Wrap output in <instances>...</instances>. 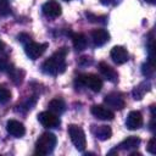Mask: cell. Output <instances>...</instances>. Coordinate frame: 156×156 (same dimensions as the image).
<instances>
[{
    "instance_id": "cell-1",
    "label": "cell",
    "mask_w": 156,
    "mask_h": 156,
    "mask_svg": "<svg viewBox=\"0 0 156 156\" xmlns=\"http://www.w3.org/2000/svg\"><path fill=\"white\" fill-rule=\"evenodd\" d=\"M66 55H67V48H61L56 52H54L49 58H46L43 65L41 69L46 74L57 76L65 72L66 69Z\"/></svg>"
},
{
    "instance_id": "cell-2",
    "label": "cell",
    "mask_w": 156,
    "mask_h": 156,
    "mask_svg": "<svg viewBox=\"0 0 156 156\" xmlns=\"http://www.w3.org/2000/svg\"><path fill=\"white\" fill-rule=\"evenodd\" d=\"M56 136L55 134L46 132L43 133L35 143V154L37 155H49L54 151L56 146Z\"/></svg>"
},
{
    "instance_id": "cell-3",
    "label": "cell",
    "mask_w": 156,
    "mask_h": 156,
    "mask_svg": "<svg viewBox=\"0 0 156 156\" xmlns=\"http://www.w3.org/2000/svg\"><path fill=\"white\" fill-rule=\"evenodd\" d=\"M76 84L87 87L94 93L100 91L102 88V80L96 74H93V73H84V74L78 76L76 78Z\"/></svg>"
},
{
    "instance_id": "cell-4",
    "label": "cell",
    "mask_w": 156,
    "mask_h": 156,
    "mask_svg": "<svg viewBox=\"0 0 156 156\" xmlns=\"http://www.w3.org/2000/svg\"><path fill=\"white\" fill-rule=\"evenodd\" d=\"M68 134H69V138H71L73 145L76 146V149L78 151H84V149L87 146V139H85V134H84L83 129L79 126L69 124Z\"/></svg>"
},
{
    "instance_id": "cell-5",
    "label": "cell",
    "mask_w": 156,
    "mask_h": 156,
    "mask_svg": "<svg viewBox=\"0 0 156 156\" xmlns=\"http://www.w3.org/2000/svg\"><path fill=\"white\" fill-rule=\"evenodd\" d=\"M46 48H48L46 43L40 44V43H35L33 40H29L28 43L24 44V52L30 60H37L45 52Z\"/></svg>"
},
{
    "instance_id": "cell-6",
    "label": "cell",
    "mask_w": 156,
    "mask_h": 156,
    "mask_svg": "<svg viewBox=\"0 0 156 156\" xmlns=\"http://www.w3.org/2000/svg\"><path fill=\"white\" fill-rule=\"evenodd\" d=\"M38 121L45 128H57L60 126V118L51 111H43L38 115Z\"/></svg>"
},
{
    "instance_id": "cell-7",
    "label": "cell",
    "mask_w": 156,
    "mask_h": 156,
    "mask_svg": "<svg viewBox=\"0 0 156 156\" xmlns=\"http://www.w3.org/2000/svg\"><path fill=\"white\" fill-rule=\"evenodd\" d=\"M41 11L43 13L49 17V18H56L61 15L62 10H61V5L56 1V0H49L46 1L43 6H41Z\"/></svg>"
},
{
    "instance_id": "cell-8",
    "label": "cell",
    "mask_w": 156,
    "mask_h": 156,
    "mask_svg": "<svg viewBox=\"0 0 156 156\" xmlns=\"http://www.w3.org/2000/svg\"><path fill=\"white\" fill-rule=\"evenodd\" d=\"M104 102L107 105L108 108H113V110H122L126 106L124 99L121 94L118 93H111L107 94L104 99Z\"/></svg>"
},
{
    "instance_id": "cell-9",
    "label": "cell",
    "mask_w": 156,
    "mask_h": 156,
    "mask_svg": "<svg viewBox=\"0 0 156 156\" xmlns=\"http://www.w3.org/2000/svg\"><path fill=\"white\" fill-rule=\"evenodd\" d=\"M90 111H91L94 117H96V118H99L101 121H111L115 117L113 112L108 107H106L104 105H94V106H91Z\"/></svg>"
},
{
    "instance_id": "cell-10",
    "label": "cell",
    "mask_w": 156,
    "mask_h": 156,
    "mask_svg": "<svg viewBox=\"0 0 156 156\" xmlns=\"http://www.w3.org/2000/svg\"><path fill=\"white\" fill-rule=\"evenodd\" d=\"M110 56L112 58V61L116 63V65H123L128 61V52L127 50L123 48V46H119V45H116L111 49V52H110Z\"/></svg>"
},
{
    "instance_id": "cell-11",
    "label": "cell",
    "mask_w": 156,
    "mask_h": 156,
    "mask_svg": "<svg viewBox=\"0 0 156 156\" xmlns=\"http://www.w3.org/2000/svg\"><path fill=\"white\" fill-rule=\"evenodd\" d=\"M143 115L139 111H130L126 119V126L130 130L139 129L143 126Z\"/></svg>"
},
{
    "instance_id": "cell-12",
    "label": "cell",
    "mask_w": 156,
    "mask_h": 156,
    "mask_svg": "<svg viewBox=\"0 0 156 156\" xmlns=\"http://www.w3.org/2000/svg\"><path fill=\"white\" fill-rule=\"evenodd\" d=\"M6 130H7V133H9L10 135H12V136H15V138H21V136H23L24 133H26L24 126H23L21 122L16 121V119H10V121H7V123H6Z\"/></svg>"
},
{
    "instance_id": "cell-13",
    "label": "cell",
    "mask_w": 156,
    "mask_h": 156,
    "mask_svg": "<svg viewBox=\"0 0 156 156\" xmlns=\"http://www.w3.org/2000/svg\"><path fill=\"white\" fill-rule=\"evenodd\" d=\"M91 39L95 46H101L110 40V34L104 28H96L91 32Z\"/></svg>"
},
{
    "instance_id": "cell-14",
    "label": "cell",
    "mask_w": 156,
    "mask_h": 156,
    "mask_svg": "<svg viewBox=\"0 0 156 156\" xmlns=\"http://www.w3.org/2000/svg\"><path fill=\"white\" fill-rule=\"evenodd\" d=\"M99 71L100 73L110 82H117L118 80V73L115 71V68H112L111 66H108L106 62H100L99 63Z\"/></svg>"
},
{
    "instance_id": "cell-15",
    "label": "cell",
    "mask_w": 156,
    "mask_h": 156,
    "mask_svg": "<svg viewBox=\"0 0 156 156\" xmlns=\"http://www.w3.org/2000/svg\"><path fill=\"white\" fill-rule=\"evenodd\" d=\"M91 132L100 140H107L112 135V130L108 126H93Z\"/></svg>"
},
{
    "instance_id": "cell-16",
    "label": "cell",
    "mask_w": 156,
    "mask_h": 156,
    "mask_svg": "<svg viewBox=\"0 0 156 156\" xmlns=\"http://www.w3.org/2000/svg\"><path fill=\"white\" fill-rule=\"evenodd\" d=\"M139 145H140V138L132 135V136L126 138V139H124L122 143H119L118 147H119L121 150L130 151V150H133V149H136Z\"/></svg>"
},
{
    "instance_id": "cell-17",
    "label": "cell",
    "mask_w": 156,
    "mask_h": 156,
    "mask_svg": "<svg viewBox=\"0 0 156 156\" xmlns=\"http://www.w3.org/2000/svg\"><path fill=\"white\" fill-rule=\"evenodd\" d=\"M49 110L55 115H61L66 110V104L61 98H55L49 102Z\"/></svg>"
},
{
    "instance_id": "cell-18",
    "label": "cell",
    "mask_w": 156,
    "mask_h": 156,
    "mask_svg": "<svg viewBox=\"0 0 156 156\" xmlns=\"http://www.w3.org/2000/svg\"><path fill=\"white\" fill-rule=\"evenodd\" d=\"M72 43H73V46L76 50L78 51H82L87 48L88 45V40H87V37L82 33H74L72 34Z\"/></svg>"
},
{
    "instance_id": "cell-19",
    "label": "cell",
    "mask_w": 156,
    "mask_h": 156,
    "mask_svg": "<svg viewBox=\"0 0 156 156\" xmlns=\"http://www.w3.org/2000/svg\"><path fill=\"white\" fill-rule=\"evenodd\" d=\"M150 83L149 82H143V83H140L138 87H135L134 89H133V91H132V94H133V98L135 99V100H141L143 99V96L150 90Z\"/></svg>"
},
{
    "instance_id": "cell-20",
    "label": "cell",
    "mask_w": 156,
    "mask_h": 156,
    "mask_svg": "<svg viewBox=\"0 0 156 156\" xmlns=\"http://www.w3.org/2000/svg\"><path fill=\"white\" fill-rule=\"evenodd\" d=\"M9 76L11 78V80L15 83V84H20L22 83L23 80V76H24V72L21 71V69H17V68H12L10 72H9Z\"/></svg>"
},
{
    "instance_id": "cell-21",
    "label": "cell",
    "mask_w": 156,
    "mask_h": 156,
    "mask_svg": "<svg viewBox=\"0 0 156 156\" xmlns=\"http://www.w3.org/2000/svg\"><path fill=\"white\" fill-rule=\"evenodd\" d=\"M10 99H11V91L7 88L0 85V104H6L10 101Z\"/></svg>"
},
{
    "instance_id": "cell-22",
    "label": "cell",
    "mask_w": 156,
    "mask_h": 156,
    "mask_svg": "<svg viewBox=\"0 0 156 156\" xmlns=\"http://www.w3.org/2000/svg\"><path fill=\"white\" fill-rule=\"evenodd\" d=\"M141 72L145 77H151L154 74V65H151L150 62L147 63H144L143 65V68H141Z\"/></svg>"
},
{
    "instance_id": "cell-23",
    "label": "cell",
    "mask_w": 156,
    "mask_h": 156,
    "mask_svg": "<svg viewBox=\"0 0 156 156\" xmlns=\"http://www.w3.org/2000/svg\"><path fill=\"white\" fill-rule=\"evenodd\" d=\"M11 12L9 0H0V13L1 15H9Z\"/></svg>"
},
{
    "instance_id": "cell-24",
    "label": "cell",
    "mask_w": 156,
    "mask_h": 156,
    "mask_svg": "<svg viewBox=\"0 0 156 156\" xmlns=\"http://www.w3.org/2000/svg\"><path fill=\"white\" fill-rule=\"evenodd\" d=\"M146 150L147 152H150L151 155H155L156 154V140L155 138H151L147 143V146H146Z\"/></svg>"
},
{
    "instance_id": "cell-25",
    "label": "cell",
    "mask_w": 156,
    "mask_h": 156,
    "mask_svg": "<svg viewBox=\"0 0 156 156\" xmlns=\"http://www.w3.org/2000/svg\"><path fill=\"white\" fill-rule=\"evenodd\" d=\"M101 1V4H104V5H110V4H113L116 0H100Z\"/></svg>"
},
{
    "instance_id": "cell-26",
    "label": "cell",
    "mask_w": 156,
    "mask_h": 156,
    "mask_svg": "<svg viewBox=\"0 0 156 156\" xmlns=\"http://www.w3.org/2000/svg\"><path fill=\"white\" fill-rule=\"evenodd\" d=\"M4 50H5V44H4V43L0 40V52H2Z\"/></svg>"
},
{
    "instance_id": "cell-27",
    "label": "cell",
    "mask_w": 156,
    "mask_h": 156,
    "mask_svg": "<svg viewBox=\"0 0 156 156\" xmlns=\"http://www.w3.org/2000/svg\"><path fill=\"white\" fill-rule=\"evenodd\" d=\"M145 1H147L149 4H155L156 2V0H145Z\"/></svg>"
},
{
    "instance_id": "cell-28",
    "label": "cell",
    "mask_w": 156,
    "mask_h": 156,
    "mask_svg": "<svg viewBox=\"0 0 156 156\" xmlns=\"http://www.w3.org/2000/svg\"><path fill=\"white\" fill-rule=\"evenodd\" d=\"M65 1H69V0H65Z\"/></svg>"
}]
</instances>
